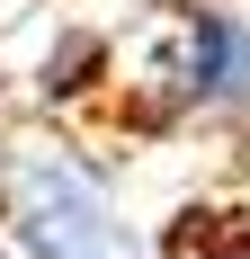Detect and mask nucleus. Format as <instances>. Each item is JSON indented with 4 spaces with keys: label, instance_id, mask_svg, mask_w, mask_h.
I'll return each instance as SVG.
<instances>
[{
    "label": "nucleus",
    "instance_id": "obj_1",
    "mask_svg": "<svg viewBox=\"0 0 250 259\" xmlns=\"http://www.w3.org/2000/svg\"><path fill=\"white\" fill-rule=\"evenodd\" d=\"M116 125L134 143H170L197 125H250V9L241 0H188L152 36L134 80L116 90Z\"/></svg>",
    "mask_w": 250,
    "mask_h": 259
},
{
    "label": "nucleus",
    "instance_id": "obj_2",
    "mask_svg": "<svg viewBox=\"0 0 250 259\" xmlns=\"http://www.w3.org/2000/svg\"><path fill=\"white\" fill-rule=\"evenodd\" d=\"M0 224L27 259H143V233L125 224L116 170L90 161L63 134H18L9 179H0Z\"/></svg>",
    "mask_w": 250,
    "mask_h": 259
},
{
    "label": "nucleus",
    "instance_id": "obj_3",
    "mask_svg": "<svg viewBox=\"0 0 250 259\" xmlns=\"http://www.w3.org/2000/svg\"><path fill=\"white\" fill-rule=\"evenodd\" d=\"M116 45H107L99 27H63L45 45V63H36V99L45 107H90V99H107L116 90Z\"/></svg>",
    "mask_w": 250,
    "mask_h": 259
},
{
    "label": "nucleus",
    "instance_id": "obj_4",
    "mask_svg": "<svg viewBox=\"0 0 250 259\" xmlns=\"http://www.w3.org/2000/svg\"><path fill=\"white\" fill-rule=\"evenodd\" d=\"M152 259H250V206H224V197H188V206L161 224Z\"/></svg>",
    "mask_w": 250,
    "mask_h": 259
},
{
    "label": "nucleus",
    "instance_id": "obj_5",
    "mask_svg": "<svg viewBox=\"0 0 250 259\" xmlns=\"http://www.w3.org/2000/svg\"><path fill=\"white\" fill-rule=\"evenodd\" d=\"M152 9H188V0H152Z\"/></svg>",
    "mask_w": 250,
    "mask_h": 259
},
{
    "label": "nucleus",
    "instance_id": "obj_6",
    "mask_svg": "<svg viewBox=\"0 0 250 259\" xmlns=\"http://www.w3.org/2000/svg\"><path fill=\"white\" fill-rule=\"evenodd\" d=\"M0 259H9V250H0Z\"/></svg>",
    "mask_w": 250,
    "mask_h": 259
}]
</instances>
